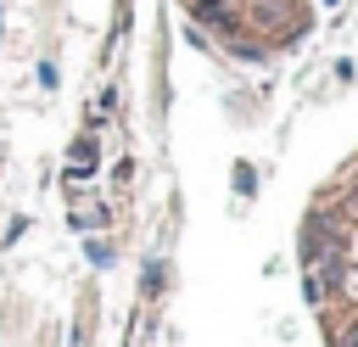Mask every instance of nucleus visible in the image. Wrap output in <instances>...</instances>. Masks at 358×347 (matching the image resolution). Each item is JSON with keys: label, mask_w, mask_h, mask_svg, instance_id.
<instances>
[{"label": "nucleus", "mask_w": 358, "mask_h": 347, "mask_svg": "<svg viewBox=\"0 0 358 347\" xmlns=\"http://www.w3.org/2000/svg\"><path fill=\"white\" fill-rule=\"evenodd\" d=\"M302 302L324 347H358V151H347L296 224Z\"/></svg>", "instance_id": "obj_1"}, {"label": "nucleus", "mask_w": 358, "mask_h": 347, "mask_svg": "<svg viewBox=\"0 0 358 347\" xmlns=\"http://www.w3.org/2000/svg\"><path fill=\"white\" fill-rule=\"evenodd\" d=\"M196 39L241 67H268L302 50L341 0H173Z\"/></svg>", "instance_id": "obj_2"}]
</instances>
